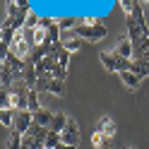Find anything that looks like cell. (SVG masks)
<instances>
[{
  "label": "cell",
  "mask_w": 149,
  "mask_h": 149,
  "mask_svg": "<svg viewBox=\"0 0 149 149\" xmlns=\"http://www.w3.org/2000/svg\"><path fill=\"white\" fill-rule=\"evenodd\" d=\"M99 60H101V65H104V70H108V72H120V70H130L132 68V60L120 58V55H116L113 51H101Z\"/></svg>",
  "instance_id": "obj_1"
},
{
  "label": "cell",
  "mask_w": 149,
  "mask_h": 149,
  "mask_svg": "<svg viewBox=\"0 0 149 149\" xmlns=\"http://www.w3.org/2000/svg\"><path fill=\"white\" fill-rule=\"evenodd\" d=\"M72 34H74V36H79L82 41L96 43V41H101V39H104V36H106L108 31H106V26H104V24H96V26H87V24H79L77 29H72Z\"/></svg>",
  "instance_id": "obj_2"
},
{
  "label": "cell",
  "mask_w": 149,
  "mask_h": 149,
  "mask_svg": "<svg viewBox=\"0 0 149 149\" xmlns=\"http://www.w3.org/2000/svg\"><path fill=\"white\" fill-rule=\"evenodd\" d=\"M26 29H22V31H17L15 34V41H12V46H10V51L17 55L19 60H29V55H31V48H29V43H26Z\"/></svg>",
  "instance_id": "obj_3"
},
{
  "label": "cell",
  "mask_w": 149,
  "mask_h": 149,
  "mask_svg": "<svg viewBox=\"0 0 149 149\" xmlns=\"http://www.w3.org/2000/svg\"><path fill=\"white\" fill-rule=\"evenodd\" d=\"M31 125H34V113L29 108L26 111H15V125H12V130H17V132L24 135Z\"/></svg>",
  "instance_id": "obj_4"
},
{
  "label": "cell",
  "mask_w": 149,
  "mask_h": 149,
  "mask_svg": "<svg viewBox=\"0 0 149 149\" xmlns=\"http://www.w3.org/2000/svg\"><path fill=\"white\" fill-rule=\"evenodd\" d=\"M116 55H120V58H127V60H135V43L130 36H120L116 48H113Z\"/></svg>",
  "instance_id": "obj_5"
},
{
  "label": "cell",
  "mask_w": 149,
  "mask_h": 149,
  "mask_svg": "<svg viewBox=\"0 0 149 149\" xmlns=\"http://www.w3.org/2000/svg\"><path fill=\"white\" fill-rule=\"evenodd\" d=\"M60 41L65 46V51H70V53H77V51H82V46H84V41H82L79 36H74L72 31H65Z\"/></svg>",
  "instance_id": "obj_6"
},
{
  "label": "cell",
  "mask_w": 149,
  "mask_h": 149,
  "mask_svg": "<svg viewBox=\"0 0 149 149\" xmlns=\"http://www.w3.org/2000/svg\"><path fill=\"white\" fill-rule=\"evenodd\" d=\"M120 74V79H123V84L130 89V91H135V89H139V84H142V79L137 77V74L132 72V70H120L118 72Z\"/></svg>",
  "instance_id": "obj_7"
},
{
  "label": "cell",
  "mask_w": 149,
  "mask_h": 149,
  "mask_svg": "<svg viewBox=\"0 0 149 149\" xmlns=\"http://www.w3.org/2000/svg\"><path fill=\"white\" fill-rule=\"evenodd\" d=\"M96 130H99V132H104L106 139H111V137L116 135V123H113V118H111V116H104V118L96 123Z\"/></svg>",
  "instance_id": "obj_8"
},
{
  "label": "cell",
  "mask_w": 149,
  "mask_h": 149,
  "mask_svg": "<svg viewBox=\"0 0 149 149\" xmlns=\"http://www.w3.org/2000/svg\"><path fill=\"white\" fill-rule=\"evenodd\" d=\"M22 79L29 84V89H36V84H39V74H36V68H34L31 63H26V68L22 72Z\"/></svg>",
  "instance_id": "obj_9"
},
{
  "label": "cell",
  "mask_w": 149,
  "mask_h": 149,
  "mask_svg": "<svg viewBox=\"0 0 149 149\" xmlns=\"http://www.w3.org/2000/svg\"><path fill=\"white\" fill-rule=\"evenodd\" d=\"M130 70H132L139 79H142V77H149V60H144V58H135Z\"/></svg>",
  "instance_id": "obj_10"
},
{
  "label": "cell",
  "mask_w": 149,
  "mask_h": 149,
  "mask_svg": "<svg viewBox=\"0 0 149 149\" xmlns=\"http://www.w3.org/2000/svg\"><path fill=\"white\" fill-rule=\"evenodd\" d=\"M51 120H53V113H51V111H46V108H41V111H36V113H34V123L41 125V127H51Z\"/></svg>",
  "instance_id": "obj_11"
},
{
  "label": "cell",
  "mask_w": 149,
  "mask_h": 149,
  "mask_svg": "<svg viewBox=\"0 0 149 149\" xmlns=\"http://www.w3.org/2000/svg\"><path fill=\"white\" fill-rule=\"evenodd\" d=\"M31 41H34V46H46V41H48V29L39 24V26L31 31Z\"/></svg>",
  "instance_id": "obj_12"
},
{
  "label": "cell",
  "mask_w": 149,
  "mask_h": 149,
  "mask_svg": "<svg viewBox=\"0 0 149 149\" xmlns=\"http://www.w3.org/2000/svg\"><path fill=\"white\" fill-rule=\"evenodd\" d=\"M65 125H68V116L65 113H53V120H51V127L53 132H65Z\"/></svg>",
  "instance_id": "obj_13"
},
{
  "label": "cell",
  "mask_w": 149,
  "mask_h": 149,
  "mask_svg": "<svg viewBox=\"0 0 149 149\" xmlns=\"http://www.w3.org/2000/svg\"><path fill=\"white\" fill-rule=\"evenodd\" d=\"M26 106H29L31 113L41 111V101H39V89H29V96H26Z\"/></svg>",
  "instance_id": "obj_14"
},
{
  "label": "cell",
  "mask_w": 149,
  "mask_h": 149,
  "mask_svg": "<svg viewBox=\"0 0 149 149\" xmlns=\"http://www.w3.org/2000/svg\"><path fill=\"white\" fill-rule=\"evenodd\" d=\"M22 132H17V130H10V135H7V147L5 149H22Z\"/></svg>",
  "instance_id": "obj_15"
},
{
  "label": "cell",
  "mask_w": 149,
  "mask_h": 149,
  "mask_svg": "<svg viewBox=\"0 0 149 149\" xmlns=\"http://www.w3.org/2000/svg\"><path fill=\"white\" fill-rule=\"evenodd\" d=\"M48 91L53 96H65V82L63 79H48Z\"/></svg>",
  "instance_id": "obj_16"
},
{
  "label": "cell",
  "mask_w": 149,
  "mask_h": 149,
  "mask_svg": "<svg viewBox=\"0 0 149 149\" xmlns=\"http://www.w3.org/2000/svg\"><path fill=\"white\" fill-rule=\"evenodd\" d=\"M58 24H60V29L65 34V31H70V29H77V26L82 24V19H77V17H63V19H58Z\"/></svg>",
  "instance_id": "obj_17"
},
{
  "label": "cell",
  "mask_w": 149,
  "mask_h": 149,
  "mask_svg": "<svg viewBox=\"0 0 149 149\" xmlns=\"http://www.w3.org/2000/svg\"><path fill=\"white\" fill-rule=\"evenodd\" d=\"M60 137H63V144H70V147H77L79 144V132H60Z\"/></svg>",
  "instance_id": "obj_18"
},
{
  "label": "cell",
  "mask_w": 149,
  "mask_h": 149,
  "mask_svg": "<svg viewBox=\"0 0 149 149\" xmlns=\"http://www.w3.org/2000/svg\"><path fill=\"white\" fill-rule=\"evenodd\" d=\"M63 142V137H60V132H53V130H48V135H46V147H51V149H55Z\"/></svg>",
  "instance_id": "obj_19"
},
{
  "label": "cell",
  "mask_w": 149,
  "mask_h": 149,
  "mask_svg": "<svg viewBox=\"0 0 149 149\" xmlns=\"http://www.w3.org/2000/svg\"><path fill=\"white\" fill-rule=\"evenodd\" d=\"M0 123L5 127H12L15 125V111H0Z\"/></svg>",
  "instance_id": "obj_20"
},
{
  "label": "cell",
  "mask_w": 149,
  "mask_h": 149,
  "mask_svg": "<svg viewBox=\"0 0 149 149\" xmlns=\"http://www.w3.org/2000/svg\"><path fill=\"white\" fill-rule=\"evenodd\" d=\"M51 77L53 79H68V68H63V65H55V68H53V72H51Z\"/></svg>",
  "instance_id": "obj_21"
},
{
  "label": "cell",
  "mask_w": 149,
  "mask_h": 149,
  "mask_svg": "<svg viewBox=\"0 0 149 149\" xmlns=\"http://www.w3.org/2000/svg\"><path fill=\"white\" fill-rule=\"evenodd\" d=\"M70 51H60L58 55H55V60H58V65H63V68H68V65H70Z\"/></svg>",
  "instance_id": "obj_22"
},
{
  "label": "cell",
  "mask_w": 149,
  "mask_h": 149,
  "mask_svg": "<svg viewBox=\"0 0 149 149\" xmlns=\"http://www.w3.org/2000/svg\"><path fill=\"white\" fill-rule=\"evenodd\" d=\"M104 142H106V137H104V132H99V130H94V135H91V144L94 147H104Z\"/></svg>",
  "instance_id": "obj_23"
},
{
  "label": "cell",
  "mask_w": 149,
  "mask_h": 149,
  "mask_svg": "<svg viewBox=\"0 0 149 149\" xmlns=\"http://www.w3.org/2000/svg\"><path fill=\"white\" fill-rule=\"evenodd\" d=\"M65 130H68V132H79V125H77V120H74L72 116H68V125H65Z\"/></svg>",
  "instance_id": "obj_24"
},
{
  "label": "cell",
  "mask_w": 149,
  "mask_h": 149,
  "mask_svg": "<svg viewBox=\"0 0 149 149\" xmlns=\"http://www.w3.org/2000/svg\"><path fill=\"white\" fill-rule=\"evenodd\" d=\"M118 3H120V7H123V12L127 15V12H132V7H135L137 0H118Z\"/></svg>",
  "instance_id": "obj_25"
},
{
  "label": "cell",
  "mask_w": 149,
  "mask_h": 149,
  "mask_svg": "<svg viewBox=\"0 0 149 149\" xmlns=\"http://www.w3.org/2000/svg\"><path fill=\"white\" fill-rule=\"evenodd\" d=\"M82 24H87V26H96V24H101L96 17H84V19H82Z\"/></svg>",
  "instance_id": "obj_26"
},
{
  "label": "cell",
  "mask_w": 149,
  "mask_h": 149,
  "mask_svg": "<svg viewBox=\"0 0 149 149\" xmlns=\"http://www.w3.org/2000/svg\"><path fill=\"white\" fill-rule=\"evenodd\" d=\"M15 3H17V5H19V7H22V10H31V7H29V0H15Z\"/></svg>",
  "instance_id": "obj_27"
},
{
  "label": "cell",
  "mask_w": 149,
  "mask_h": 149,
  "mask_svg": "<svg viewBox=\"0 0 149 149\" xmlns=\"http://www.w3.org/2000/svg\"><path fill=\"white\" fill-rule=\"evenodd\" d=\"M55 149H77V147H70V144H63V142H60V144L55 147Z\"/></svg>",
  "instance_id": "obj_28"
},
{
  "label": "cell",
  "mask_w": 149,
  "mask_h": 149,
  "mask_svg": "<svg viewBox=\"0 0 149 149\" xmlns=\"http://www.w3.org/2000/svg\"><path fill=\"white\" fill-rule=\"evenodd\" d=\"M101 149H113V147H111V139H106V142H104V147H101Z\"/></svg>",
  "instance_id": "obj_29"
},
{
  "label": "cell",
  "mask_w": 149,
  "mask_h": 149,
  "mask_svg": "<svg viewBox=\"0 0 149 149\" xmlns=\"http://www.w3.org/2000/svg\"><path fill=\"white\" fill-rule=\"evenodd\" d=\"M127 149H137V147H127Z\"/></svg>",
  "instance_id": "obj_30"
},
{
  "label": "cell",
  "mask_w": 149,
  "mask_h": 149,
  "mask_svg": "<svg viewBox=\"0 0 149 149\" xmlns=\"http://www.w3.org/2000/svg\"><path fill=\"white\" fill-rule=\"evenodd\" d=\"M43 149H51V147H43Z\"/></svg>",
  "instance_id": "obj_31"
},
{
  "label": "cell",
  "mask_w": 149,
  "mask_h": 149,
  "mask_svg": "<svg viewBox=\"0 0 149 149\" xmlns=\"http://www.w3.org/2000/svg\"><path fill=\"white\" fill-rule=\"evenodd\" d=\"M147 10H149V5H147Z\"/></svg>",
  "instance_id": "obj_32"
}]
</instances>
